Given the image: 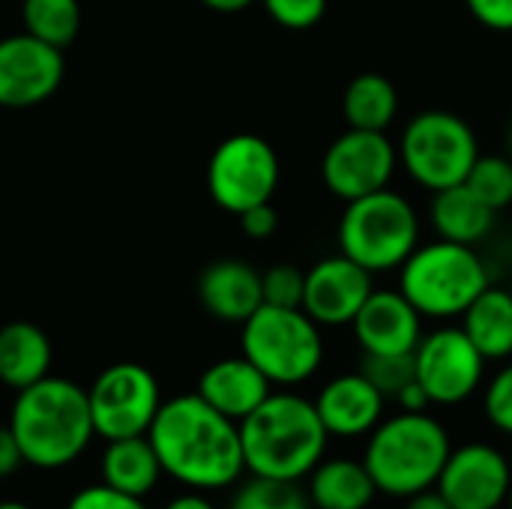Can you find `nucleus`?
I'll return each instance as SVG.
<instances>
[{"label":"nucleus","instance_id":"6e6552de","mask_svg":"<svg viewBox=\"0 0 512 509\" xmlns=\"http://www.w3.org/2000/svg\"><path fill=\"white\" fill-rule=\"evenodd\" d=\"M396 150L402 171L417 186L441 192L468 180L480 156V141L465 117L432 108L405 123Z\"/></svg>","mask_w":512,"mask_h":509},{"label":"nucleus","instance_id":"c03bdc74","mask_svg":"<svg viewBox=\"0 0 512 509\" xmlns=\"http://www.w3.org/2000/svg\"><path fill=\"white\" fill-rule=\"evenodd\" d=\"M510 291H512V288H510Z\"/></svg>","mask_w":512,"mask_h":509},{"label":"nucleus","instance_id":"4be33fe9","mask_svg":"<svg viewBox=\"0 0 512 509\" xmlns=\"http://www.w3.org/2000/svg\"><path fill=\"white\" fill-rule=\"evenodd\" d=\"M312 509H369L381 495L363 459H324L309 474Z\"/></svg>","mask_w":512,"mask_h":509},{"label":"nucleus","instance_id":"f3484780","mask_svg":"<svg viewBox=\"0 0 512 509\" xmlns=\"http://www.w3.org/2000/svg\"><path fill=\"white\" fill-rule=\"evenodd\" d=\"M312 402L330 438L345 441L366 438L384 420L387 408V396L360 369L330 378Z\"/></svg>","mask_w":512,"mask_h":509},{"label":"nucleus","instance_id":"c9c22d12","mask_svg":"<svg viewBox=\"0 0 512 509\" xmlns=\"http://www.w3.org/2000/svg\"><path fill=\"white\" fill-rule=\"evenodd\" d=\"M24 465V453L9 426H0V480L12 477Z\"/></svg>","mask_w":512,"mask_h":509},{"label":"nucleus","instance_id":"4468645a","mask_svg":"<svg viewBox=\"0 0 512 509\" xmlns=\"http://www.w3.org/2000/svg\"><path fill=\"white\" fill-rule=\"evenodd\" d=\"M435 489L453 509H501L512 489L510 459L486 441L453 447Z\"/></svg>","mask_w":512,"mask_h":509},{"label":"nucleus","instance_id":"f8f14e48","mask_svg":"<svg viewBox=\"0 0 512 509\" xmlns=\"http://www.w3.org/2000/svg\"><path fill=\"white\" fill-rule=\"evenodd\" d=\"M399 168V150L387 132L345 129L321 159V177L330 195L339 201H357L363 195L390 186Z\"/></svg>","mask_w":512,"mask_h":509},{"label":"nucleus","instance_id":"f704fd0d","mask_svg":"<svg viewBox=\"0 0 512 509\" xmlns=\"http://www.w3.org/2000/svg\"><path fill=\"white\" fill-rule=\"evenodd\" d=\"M237 219H240V228H243V234L249 240H270L276 234V228H279V213H276V207L270 201L243 210Z\"/></svg>","mask_w":512,"mask_h":509},{"label":"nucleus","instance_id":"20e7f679","mask_svg":"<svg viewBox=\"0 0 512 509\" xmlns=\"http://www.w3.org/2000/svg\"><path fill=\"white\" fill-rule=\"evenodd\" d=\"M450 450V432L438 417L429 411H399L366 435L363 465L381 495L405 501L438 486Z\"/></svg>","mask_w":512,"mask_h":509},{"label":"nucleus","instance_id":"1a4fd4ad","mask_svg":"<svg viewBox=\"0 0 512 509\" xmlns=\"http://www.w3.org/2000/svg\"><path fill=\"white\" fill-rule=\"evenodd\" d=\"M279 177L282 165L273 144L252 132L225 138L207 162V192L234 216L273 201Z\"/></svg>","mask_w":512,"mask_h":509},{"label":"nucleus","instance_id":"7c9ffc66","mask_svg":"<svg viewBox=\"0 0 512 509\" xmlns=\"http://www.w3.org/2000/svg\"><path fill=\"white\" fill-rule=\"evenodd\" d=\"M483 411H486V420L512 438V357L507 366H501L492 381L486 384V393H483Z\"/></svg>","mask_w":512,"mask_h":509},{"label":"nucleus","instance_id":"2f4dec72","mask_svg":"<svg viewBox=\"0 0 512 509\" xmlns=\"http://www.w3.org/2000/svg\"><path fill=\"white\" fill-rule=\"evenodd\" d=\"M261 6L285 30H309L327 15V0H261Z\"/></svg>","mask_w":512,"mask_h":509},{"label":"nucleus","instance_id":"c85d7f7f","mask_svg":"<svg viewBox=\"0 0 512 509\" xmlns=\"http://www.w3.org/2000/svg\"><path fill=\"white\" fill-rule=\"evenodd\" d=\"M360 372L387 396L396 399L414 378V354H363Z\"/></svg>","mask_w":512,"mask_h":509},{"label":"nucleus","instance_id":"a878e982","mask_svg":"<svg viewBox=\"0 0 512 509\" xmlns=\"http://www.w3.org/2000/svg\"><path fill=\"white\" fill-rule=\"evenodd\" d=\"M24 30L54 48H69L81 30L78 0H24L21 3Z\"/></svg>","mask_w":512,"mask_h":509},{"label":"nucleus","instance_id":"b1692460","mask_svg":"<svg viewBox=\"0 0 512 509\" xmlns=\"http://www.w3.org/2000/svg\"><path fill=\"white\" fill-rule=\"evenodd\" d=\"M462 330L489 363L512 357V291L489 285L462 315Z\"/></svg>","mask_w":512,"mask_h":509},{"label":"nucleus","instance_id":"dca6fc26","mask_svg":"<svg viewBox=\"0 0 512 509\" xmlns=\"http://www.w3.org/2000/svg\"><path fill=\"white\" fill-rule=\"evenodd\" d=\"M351 330L363 354H414L423 339V315L399 288H375L351 321Z\"/></svg>","mask_w":512,"mask_h":509},{"label":"nucleus","instance_id":"c756f323","mask_svg":"<svg viewBox=\"0 0 512 509\" xmlns=\"http://www.w3.org/2000/svg\"><path fill=\"white\" fill-rule=\"evenodd\" d=\"M306 273L294 264H273L261 273V294L267 306L282 309H303Z\"/></svg>","mask_w":512,"mask_h":509},{"label":"nucleus","instance_id":"393cba45","mask_svg":"<svg viewBox=\"0 0 512 509\" xmlns=\"http://www.w3.org/2000/svg\"><path fill=\"white\" fill-rule=\"evenodd\" d=\"M342 114L351 129L387 132L399 114V90L381 72L357 75L342 93Z\"/></svg>","mask_w":512,"mask_h":509},{"label":"nucleus","instance_id":"f257e3e1","mask_svg":"<svg viewBox=\"0 0 512 509\" xmlns=\"http://www.w3.org/2000/svg\"><path fill=\"white\" fill-rule=\"evenodd\" d=\"M147 438L165 477L192 492H222L246 474L240 423L219 414L198 393L165 399Z\"/></svg>","mask_w":512,"mask_h":509},{"label":"nucleus","instance_id":"9d476101","mask_svg":"<svg viewBox=\"0 0 512 509\" xmlns=\"http://www.w3.org/2000/svg\"><path fill=\"white\" fill-rule=\"evenodd\" d=\"M87 402L96 435L105 441H120L147 435L165 399L147 366L114 363L87 387Z\"/></svg>","mask_w":512,"mask_h":509},{"label":"nucleus","instance_id":"412c9836","mask_svg":"<svg viewBox=\"0 0 512 509\" xmlns=\"http://www.w3.org/2000/svg\"><path fill=\"white\" fill-rule=\"evenodd\" d=\"M495 216L498 213L489 204H483L465 183L432 192L429 222H432V228H435V234L441 240L477 246L492 234Z\"/></svg>","mask_w":512,"mask_h":509},{"label":"nucleus","instance_id":"423d86ee","mask_svg":"<svg viewBox=\"0 0 512 509\" xmlns=\"http://www.w3.org/2000/svg\"><path fill=\"white\" fill-rule=\"evenodd\" d=\"M417 246V207L390 186L345 204L339 219V252L372 276L399 270Z\"/></svg>","mask_w":512,"mask_h":509},{"label":"nucleus","instance_id":"58836bf2","mask_svg":"<svg viewBox=\"0 0 512 509\" xmlns=\"http://www.w3.org/2000/svg\"><path fill=\"white\" fill-rule=\"evenodd\" d=\"M162 509H216V504H213L204 492H192V489H189L186 495L171 498Z\"/></svg>","mask_w":512,"mask_h":509},{"label":"nucleus","instance_id":"ea45409f","mask_svg":"<svg viewBox=\"0 0 512 509\" xmlns=\"http://www.w3.org/2000/svg\"><path fill=\"white\" fill-rule=\"evenodd\" d=\"M207 9H213V12H225V15H234V12H243V9H249L255 0H201Z\"/></svg>","mask_w":512,"mask_h":509},{"label":"nucleus","instance_id":"4c0bfd02","mask_svg":"<svg viewBox=\"0 0 512 509\" xmlns=\"http://www.w3.org/2000/svg\"><path fill=\"white\" fill-rule=\"evenodd\" d=\"M405 509H453L450 501L438 492V489H426V492H417L411 498H405Z\"/></svg>","mask_w":512,"mask_h":509},{"label":"nucleus","instance_id":"a211bd4d","mask_svg":"<svg viewBox=\"0 0 512 509\" xmlns=\"http://www.w3.org/2000/svg\"><path fill=\"white\" fill-rule=\"evenodd\" d=\"M198 300L216 321L243 324L264 306L261 273L249 261L219 258L204 267L198 279Z\"/></svg>","mask_w":512,"mask_h":509},{"label":"nucleus","instance_id":"9b49d317","mask_svg":"<svg viewBox=\"0 0 512 509\" xmlns=\"http://www.w3.org/2000/svg\"><path fill=\"white\" fill-rule=\"evenodd\" d=\"M486 357L468 339L462 327H438L423 333L414 351L417 384L426 390L432 405L456 408L468 402L486 378Z\"/></svg>","mask_w":512,"mask_h":509},{"label":"nucleus","instance_id":"aec40b11","mask_svg":"<svg viewBox=\"0 0 512 509\" xmlns=\"http://www.w3.org/2000/svg\"><path fill=\"white\" fill-rule=\"evenodd\" d=\"M51 339L30 321H9L0 327V384L24 390L51 375Z\"/></svg>","mask_w":512,"mask_h":509},{"label":"nucleus","instance_id":"37998d69","mask_svg":"<svg viewBox=\"0 0 512 509\" xmlns=\"http://www.w3.org/2000/svg\"><path fill=\"white\" fill-rule=\"evenodd\" d=\"M507 509H512V489H510V495H507V504H504Z\"/></svg>","mask_w":512,"mask_h":509},{"label":"nucleus","instance_id":"72a5a7b5","mask_svg":"<svg viewBox=\"0 0 512 509\" xmlns=\"http://www.w3.org/2000/svg\"><path fill=\"white\" fill-rule=\"evenodd\" d=\"M468 12L495 33H512V0H465Z\"/></svg>","mask_w":512,"mask_h":509},{"label":"nucleus","instance_id":"cd10ccee","mask_svg":"<svg viewBox=\"0 0 512 509\" xmlns=\"http://www.w3.org/2000/svg\"><path fill=\"white\" fill-rule=\"evenodd\" d=\"M228 509H312L309 495L300 492V483H282L267 477H249Z\"/></svg>","mask_w":512,"mask_h":509},{"label":"nucleus","instance_id":"79ce46f5","mask_svg":"<svg viewBox=\"0 0 512 509\" xmlns=\"http://www.w3.org/2000/svg\"><path fill=\"white\" fill-rule=\"evenodd\" d=\"M507 150H510L507 156H510V159H512V123H510V132H507Z\"/></svg>","mask_w":512,"mask_h":509},{"label":"nucleus","instance_id":"7ed1b4c3","mask_svg":"<svg viewBox=\"0 0 512 509\" xmlns=\"http://www.w3.org/2000/svg\"><path fill=\"white\" fill-rule=\"evenodd\" d=\"M6 426L24 453V465L39 471L72 465L96 435L87 390L54 375L15 393Z\"/></svg>","mask_w":512,"mask_h":509},{"label":"nucleus","instance_id":"f03ea898","mask_svg":"<svg viewBox=\"0 0 512 509\" xmlns=\"http://www.w3.org/2000/svg\"><path fill=\"white\" fill-rule=\"evenodd\" d=\"M240 441L249 477L300 483L327 459L330 432L312 399L291 390H273L240 423Z\"/></svg>","mask_w":512,"mask_h":509},{"label":"nucleus","instance_id":"6ab92c4d","mask_svg":"<svg viewBox=\"0 0 512 509\" xmlns=\"http://www.w3.org/2000/svg\"><path fill=\"white\" fill-rule=\"evenodd\" d=\"M195 393L228 420L243 423L273 393V384L252 360L240 354V357H225L207 366L198 378Z\"/></svg>","mask_w":512,"mask_h":509},{"label":"nucleus","instance_id":"a19ab883","mask_svg":"<svg viewBox=\"0 0 512 509\" xmlns=\"http://www.w3.org/2000/svg\"><path fill=\"white\" fill-rule=\"evenodd\" d=\"M0 509H33L27 504H18V501H0Z\"/></svg>","mask_w":512,"mask_h":509},{"label":"nucleus","instance_id":"ddd939ff","mask_svg":"<svg viewBox=\"0 0 512 509\" xmlns=\"http://www.w3.org/2000/svg\"><path fill=\"white\" fill-rule=\"evenodd\" d=\"M63 75V48H54L27 30L0 39V108L42 105L60 90Z\"/></svg>","mask_w":512,"mask_h":509},{"label":"nucleus","instance_id":"473e14b6","mask_svg":"<svg viewBox=\"0 0 512 509\" xmlns=\"http://www.w3.org/2000/svg\"><path fill=\"white\" fill-rule=\"evenodd\" d=\"M66 509H147V504H144V498H135V495L117 492L105 483H96V486L78 489Z\"/></svg>","mask_w":512,"mask_h":509},{"label":"nucleus","instance_id":"2eb2a0df","mask_svg":"<svg viewBox=\"0 0 512 509\" xmlns=\"http://www.w3.org/2000/svg\"><path fill=\"white\" fill-rule=\"evenodd\" d=\"M372 291L375 276L339 252L306 270L303 312L321 327H345L357 318Z\"/></svg>","mask_w":512,"mask_h":509},{"label":"nucleus","instance_id":"e433bc0d","mask_svg":"<svg viewBox=\"0 0 512 509\" xmlns=\"http://www.w3.org/2000/svg\"><path fill=\"white\" fill-rule=\"evenodd\" d=\"M396 405H399V411H429V396H426V390L417 384V378L396 396Z\"/></svg>","mask_w":512,"mask_h":509},{"label":"nucleus","instance_id":"0eeeda50","mask_svg":"<svg viewBox=\"0 0 512 509\" xmlns=\"http://www.w3.org/2000/svg\"><path fill=\"white\" fill-rule=\"evenodd\" d=\"M240 351L273 387H297L318 375L324 363V336L303 309L261 306L240 324Z\"/></svg>","mask_w":512,"mask_h":509},{"label":"nucleus","instance_id":"39448f33","mask_svg":"<svg viewBox=\"0 0 512 509\" xmlns=\"http://www.w3.org/2000/svg\"><path fill=\"white\" fill-rule=\"evenodd\" d=\"M489 288V267L474 246L435 240L420 243L399 267V291L423 318L453 321Z\"/></svg>","mask_w":512,"mask_h":509},{"label":"nucleus","instance_id":"5701e85b","mask_svg":"<svg viewBox=\"0 0 512 509\" xmlns=\"http://www.w3.org/2000/svg\"><path fill=\"white\" fill-rule=\"evenodd\" d=\"M99 471L105 486L135 498H147L159 486V477L165 474L147 435L108 441Z\"/></svg>","mask_w":512,"mask_h":509},{"label":"nucleus","instance_id":"bb28decb","mask_svg":"<svg viewBox=\"0 0 512 509\" xmlns=\"http://www.w3.org/2000/svg\"><path fill=\"white\" fill-rule=\"evenodd\" d=\"M465 186L483 201L489 204L495 213L512 204V159L510 156H477Z\"/></svg>","mask_w":512,"mask_h":509}]
</instances>
